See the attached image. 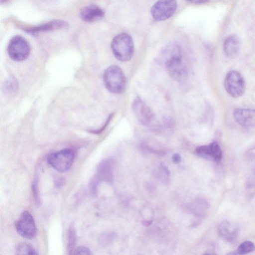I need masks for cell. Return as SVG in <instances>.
Instances as JSON below:
<instances>
[{"label":"cell","instance_id":"obj_23","mask_svg":"<svg viewBox=\"0 0 255 255\" xmlns=\"http://www.w3.org/2000/svg\"><path fill=\"white\" fill-rule=\"evenodd\" d=\"M172 162L175 164L179 163L181 161V156L178 153H175L172 157Z\"/></svg>","mask_w":255,"mask_h":255},{"label":"cell","instance_id":"obj_8","mask_svg":"<svg viewBox=\"0 0 255 255\" xmlns=\"http://www.w3.org/2000/svg\"><path fill=\"white\" fill-rule=\"evenodd\" d=\"M177 5L176 0H159L151 8V16L157 21L166 20L173 14Z\"/></svg>","mask_w":255,"mask_h":255},{"label":"cell","instance_id":"obj_3","mask_svg":"<svg viewBox=\"0 0 255 255\" xmlns=\"http://www.w3.org/2000/svg\"><path fill=\"white\" fill-rule=\"evenodd\" d=\"M103 80L107 89L113 94H121L126 87V77L122 70L116 65L108 67L105 71Z\"/></svg>","mask_w":255,"mask_h":255},{"label":"cell","instance_id":"obj_24","mask_svg":"<svg viewBox=\"0 0 255 255\" xmlns=\"http://www.w3.org/2000/svg\"><path fill=\"white\" fill-rule=\"evenodd\" d=\"M188 1L196 4L204 3L208 1L209 0H187Z\"/></svg>","mask_w":255,"mask_h":255},{"label":"cell","instance_id":"obj_18","mask_svg":"<svg viewBox=\"0 0 255 255\" xmlns=\"http://www.w3.org/2000/svg\"><path fill=\"white\" fill-rule=\"evenodd\" d=\"M76 240V236L75 231L74 227L71 225L68 229L67 234V251L68 254H72L75 248Z\"/></svg>","mask_w":255,"mask_h":255},{"label":"cell","instance_id":"obj_15","mask_svg":"<svg viewBox=\"0 0 255 255\" xmlns=\"http://www.w3.org/2000/svg\"><path fill=\"white\" fill-rule=\"evenodd\" d=\"M240 46V42L239 37L235 34L229 35L224 41V53L228 57H233L238 53Z\"/></svg>","mask_w":255,"mask_h":255},{"label":"cell","instance_id":"obj_5","mask_svg":"<svg viewBox=\"0 0 255 255\" xmlns=\"http://www.w3.org/2000/svg\"><path fill=\"white\" fill-rule=\"evenodd\" d=\"M7 53L11 59L22 61L26 59L30 51L28 42L20 35L13 36L7 45Z\"/></svg>","mask_w":255,"mask_h":255},{"label":"cell","instance_id":"obj_13","mask_svg":"<svg viewBox=\"0 0 255 255\" xmlns=\"http://www.w3.org/2000/svg\"><path fill=\"white\" fill-rule=\"evenodd\" d=\"M80 17L84 21L92 22L102 18L104 11L98 6L90 4L83 7L80 11Z\"/></svg>","mask_w":255,"mask_h":255},{"label":"cell","instance_id":"obj_22","mask_svg":"<svg viewBox=\"0 0 255 255\" xmlns=\"http://www.w3.org/2000/svg\"><path fill=\"white\" fill-rule=\"evenodd\" d=\"M74 254L76 255H91L92 253L89 248L86 247H79L74 251Z\"/></svg>","mask_w":255,"mask_h":255},{"label":"cell","instance_id":"obj_1","mask_svg":"<svg viewBox=\"0 0 255 255\" xmlns=\"http://www.w3.org/2000/svg\"><path fill=\"white\" fill-rule=\"evenodd\" d=\"M161 56L173 79L181 81L186 78L187 69L182 60L181 48L178 44L175 42L167 44L162 49Z\"/></svg>","mask_w":255,"mask_h":255},{"label":"cell","instance_id":"obj_12","mask_svg":"<svg viewBox=\"0 0 255 255\" xmlns=\"http://www.w3.org/2000/svg\"><path fill=\"white\" fill-rule=\"evenodd\" d=\"M199 156L206 158L211 159L216 161H220L222 157V152L220 145L217 142H213L207 145L198 146L195 150Z\"/></svg>","mask_w":255,"mask_h":255},{"label":"cell","instance_id":"obj_14","mask_svg":"<svg viewBox=\"0 0 255 255\" xmlns=\"http://www.w3.org/2000/svg\"><path fill=\"white\" fill-rule=\"evenodd\" d=\"M219 235L227 241L232 242L239 235V228L234 223L227 221L222 222L218 227Z\"/></svg>","mask_w":255,"mask_h":255},{"label":"cell","instance_id":"obj_6","mask_svg":"<svg viewBox=\"0 0 255 255\" xmlns=\"http://www.w3.org/2000/svg\"><path fill=\"white\" fill-rule=\"evenodd\" d=\"M224 86L227 93L232 97L242 96L246 90V83L243 76L238 71L231 70L226 75Z\"/></svg>","mask_w":255,"mask_h":255},{"label":"cell","instance_id":"obj_2","mask_svg":"<svg viewBox=\"0 0 255 255\" xmlns=\"http://www.w3.org/2000/svg\"><path fill=\"white\" fill-rule=\"evenodd\" d=\"M111 47L116 58L121 61L129 60L134 52V45L131 36L126 33L116 35L113 39Z\"/></svg>","mask_w":255,"mask_h":255},{"label":"cell","instance_id":"obj_17","mask_svg":"<svg viewBox=\"0 0 255 255\" xmlns=\"http://www.w3.org/2000/svg\"><path fill=\"white\" fill-rule=\"evenodd\" d=\"M18 89V82L16 79L12 76L7 79L2 86L3 93L8 96L16 94Z\"/></svg>","mask_w":255,"mask_h":255},{"label":"cell","instance_id":"obj_21","mask_svg":"<svg viewBox=\"0 0 255 255\" xmlns=\"http://www.w3.org/2000/svg\"><path fill=\"white\" fill-rule=\"evenodd\" d=\"M32 190L33 197L35 200V204L37 206H39L41 204L40 195L38 190V178L36 177L32 184Z\"/></svg>","mask_w":255,"mask_h":255},{"label":"cell","instance_id":"obj_7","mask_svg":"<svg viewBox=\"0 0 255 255\" xmlns=\"http://www.w3.org/2000/svg\"><path fill=\"white\" fill-rule=\"evenodd\" d=\"M16 230L21 237L27 239L33 238L36 232V227L32 215L27 211H23L15 224Z\"/></svg>","mask_w":255,"mask_h":255},{"label":"cell","instance_id":"obj_20","mask_svg":"<svg viewBox=\"0 0 255 255\" xmlns=\"http://www.w3.org/2000/svg\"><path fill=\"white\" fill-rule=\"evenodd\" d=\"M17 255H36V251L30 245L26 243H20L16 248Z\"/></svg>","mask_w":255,"mask_h":255},{"label":"cell","instance_id":"obj_4","mask_svg":"<svg viewBox=\"0 0 255 255\" xmlns=\"http://www.w3.org/2000/svg\"><path fill=\"white\" fill-rule=\"evenodd\" d=\"M74 158V150L65 148L50 154L47 158V162L55 170L65 172L71 168Z\"/></svg>","mask_w":255,"mask_h":255},{"label":"cell","instance_id":"obj_16","mask_svg":"<svg viewBox=\"0 0 255 255\" xmlns=\"http://www.w3.org/2000/svg\"><path fill=\"white\" fill-rule=\"evenodd\" d=\"M67 23L63 20H53L37 27L30 28L27 31L31 33H36L39 31H44L53 29H59L67 27Z\"/></svg>","mask_w":255,"mask_h":255},{"label":"cell","instance_id":"obj_10","mask_svg":"<svg viewBox=\"0 0 255 255\" xmlns=\"http://www.w3.org/2000/svg\"><path fill=\"white\" fill-rule=\"evenodd\" d=\"M113 179V162L110 159L103 160L98 166L95 177L91 183V189L96 193L99 182H111Z\"/></svg>","mask_w":255,"mask_h":255},{"label":"cell","instance_id":"obj_11","mask_svg":"<svg viewBox=\"0 0 255 255\" xmlns=\"http://www.w3.org/2000/svg\"><path fill=\"white\" fill-rule=\"evenodd\" d=\"M235 120L246 128H255V109L237 108L233 112Z\"/></svg>","mask_w":255,"mask_h":255},{"label":"cell","instance_id":"obj_9","mask_svg":"<svg viewBox=\"0 0 255 255\" xmlns=\"http://www.w3.org/2000/svg\"><path fill=\"white\" fill-rule=\"evenodd\" d=\"M132 109L136 119L142 125L147 126L154 121L153 113L139 97L136 98L132 102Z\"/></svg>","mask_w":255,"mask_h":255},{"label":"cell","instance_id":"obj_19","mask_svg":"<svg viewBox=\"0 0 255 255\" xmlns=\"http://www.w3.org/2000/svg\"><path fill=\"white\" fill-rule=\"evenodd\" d=\"M255 250L254 244L250 241H246L241 244L238 247L236 254L245 255Z\"/></svg>","mask_w":255,"mask_h":255},{"label":"cell","instance_id":"obj_25","mask_svg":"<svg viewBox=\"0 0 255 255\" xmlns=\"http://www.w3.org/2000/svg\"><path fill=\"white\" fill-rule=\"evenodd\" d=\"M145 226H148L151 224V221H145L142 223Z\"/></svg>","mask_w":255,"mask_h":255}]
</instances>
